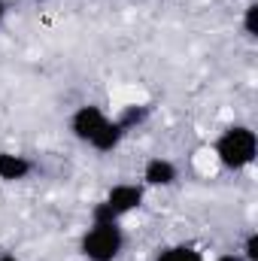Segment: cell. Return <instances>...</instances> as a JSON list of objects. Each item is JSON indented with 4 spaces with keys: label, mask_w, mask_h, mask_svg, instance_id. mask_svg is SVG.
<instances>
[{
    "label": "cell",
    "mask_w": 258,
    "mask_h": 261,
    "mask_svg": "<svg viewBox=\"0 0 258 261\" xmlns=\"http://www.w3.org/2000/svg\"><path fill=\"white\" fill-rule=\"evenodd\" d=\"M216 155H219V161H222L225 170H243V167H249L258 155L255 130L246 128V125L228 128L216 140Z\"/></svg>",
    "instance_id": "cell-1"
},
{
    "label": "cell",
    "mask_w": 258,
    "mask_h": 261,
    "mask_svg": "<svg viewBox=\"0 0 258 261\" xmlns=\"http://www.w3.org/2000/svg\"><path fill=\"white\" fill-rule=\"evenodd\" d=\"M125 249V231L119 222H91V228L79 240V252L88 261H116Z\"/></svg>",
    "instance_id": "cell-2"
},
{
    "label": "cell",
    "mask_w": 258,
    "mask_h": 261,
    "mask_svg": "<svg viewBox=\"0 0 258 261\" xmlns=\"http://www.w3.org/2000/svg\"><path fill=\"white\" fill-rule=\"evenodd\" d=\"M104 125H107V113H104L100 107H94V103L79 107V110L73 113V119H70V130H73V137L82 140V143H91Z\"/></svg>",
    "instance_id": "cell-3"
},
{
    "label": "cell",
    "mask_w": 258,
    "mask_h": 261,
    "mask_svg": "<svg viewBox=\"0 0 258 261\" xmlns=\"http://www.w3.org/2000/svg\"><path fill=\"white\" fill-rule=\"evenodd\" d=\"M104 203L122 219V216H128L131 210H137L140 203H143V189L140 186H134V182H122V186H113L110 189V195L104 197Z\"/></svg>",
    "instance_id": "cell-4"
},
{
    "label": "cell",
    "mask_w": 258,
    "mask_h": 261,
    "mask_svg": "<svg viewBox=\"0 0 258 261\" xmlns=\"http://www.w3.org/2000/svg\"><path fill=\"white\" fill-rule=\"evenodd\" d=\"M31 173H34V161L28 155L0 152V179L3 182H18V179H28Z\"/></svg>",
    "instance_id": "cell-5"
},
{
    "label": "cell",
    "mask_w": 258,
    "mask_h": 261,
    "mask_svg": "<svg viewBox=\"0 0 258 261\" xmlns=\"http://www.w3.org/2000/svg\"><path fill=\"white\" fill-rule=\"evenodd\" d=\"M176 176H179V173H176V164L167 161V158H152V161H146V167H143L146 186H173Z\"/></svg>",
    "instance_id": "cell-6"
},
{
    "label": "cell",
    "mask_w": 258,
    "mask_h": 261,
    "mask_svg": "<svg viewBox=\"0 0 258 261\" xmlns=\"http://www.w3.org/2000/svg\"><path fill=\"white\" fill-rule=\"evenodd\" d=\"M122 137H125V128L119 125V119H107V125L97 130V137H94L88 146H94L97 152H113V149L122 143Z\"/></svg>",
    "instance_id": "cell-7"
},
{
    "label": "cell",
    "mask_w": 258,
    "mask_h": 261,
    "mask_svg": "<svg viewBox=\"0 0 258 261\" xmlns=\"http://www.w3.org/2000/svg\"><path fill=\"white\" fill-rule=\"evenodd\" d=\"M155 261H203V255L194 246H167L158 252Z\"/></svg>",
    "instance_id": "cell-8"
},
{
    "label": "cell",
    "mask_w": 258,
    "mask_h": 261,
    "mask_svg": "<svg viewBox=\"0 0 258 261\" xmlns=\"http://www.w3.org/2000/svg\"><path fill=\"white\" fill-rule=\"evenodd\" d=\"M146 116H149V107H128V110L119 116V125H122V128H125V134H128L131 128L143 125V122H146Z\"/></svg>",
    "instance_id": "cell-9"
},
{
    "label": "cell",
    "mask_w": 258,
    "mask_h": 261,
    "mask_svg": "<svg viewBox=\"0 0 258 261\" xmlns=\"http://www.w3.org/2000/svg\"><path fill=\"white\" fill-rule=\"evenodd\" d=\"M243 31H246V37H249V40H255V37H258V3H249V6H246Z\"/></svg>",
    "instance_id": "cell-10"
},
{
    "label": "cell",
    "mask_w": 258,
    "mask_h": 261,
    "mask_svg": "<svg viewBox=\"0 0 258 261\" xmlns=\"http://www.w3.org/2000/svg\"><path fill=\"white\" fill-rule=\"evenodd\" d=\"M243 258L246 261H258V234H249L243 243Z\"/></svg>",
    "instance_id": "cell-11"
},
{
    "label": "cell",
    "mask_w": 258,
    "mask_h": 261,
    "mask_svg": "<svg viewBox=\"0 0 258 261\" xmlns=\"http://www.w3.org/2000/svg\"><path fill=\"white\" fill-rule=\"evenodd\" d=\"M216 261H246L243 258V255H237V252H234V255H219V258Z\"/></svg>",
    "instance_id": "cell-12"
},
{
    "label": "cell",
    "mask_w": 258,
    "mask_h": 261,
    "mask_svg": "<svg viewBox=\"0 0 258 261\" xmlns=\"http://www.w3.org/2000/svg\"><path fill=\"white\" fill-rule=\"evenodd\" d=\"M0 261H21V258H18V255H12V252H3V255H0Z\"/></svg>",
    "instance_id": "cell-13"
},
{
    "label": "cell",
    "mask_w": 258,
    "mask_h": 261,
    "mask_svg": "<svg viewBox=\"0 0 258 261\" xmlns=\"http://www.w3.org/2000/svg\"><path fill=\"white\" fill-rule=\"evenodd\" d=\"M6 18V0H0V21Z\"/></svg>",
    "instance_id": "cell-14"
}]
</instances>
